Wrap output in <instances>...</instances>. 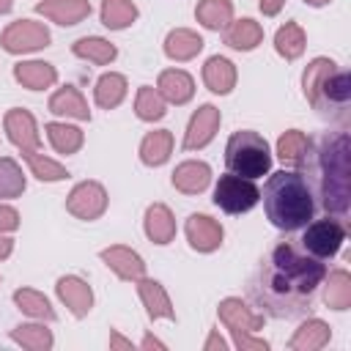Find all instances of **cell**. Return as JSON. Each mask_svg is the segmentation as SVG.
Wrapping results in <instances>:
<instances>
[{"label":"cell","mask_w":351,"mask_h":351,"mask_svg":"<svg viewBox=\"0 0 351 351\" xmlns=\"http://www.w3.org/2000/svg\"><path fill=\"white\" fill-rule=\"evenodd\" d=\"M326 266L291 241H280L261 261L247 282V296L271 318H299L310 313L313 293L324 282Z\"/></svg>","instance_id":"6da1fadb"},{"label":"cell","mask_w":351,"mask_h":351,"mask_svg":"<svg viewBox=\"0 0 351 351\" xmlns=\"http://www.w3.org/2000/svg\"><path fill=\"white\" fill-rule=\"evenodd\" d=\"M313 181L318 206L346 217L351 208V140L346 132L326 134L315 148Z\"/></svg>","instance_id":"7a4b0ae2"},{"label":"cell","mask_w":351,"mask_h":351,"mask_svg":"<svg viewBox=\"0 0 351 351\" xmlns=\"http://www.w3.org/2000/svg\"><path fill=\"white\" fill-rule=\"evenodd\" d=\"M263 208L274 228L280 230H299L313 219L315 200L313 186L304 173L299 170H277L263 184Z\"/></svg>","instance_id":"3957f363"},{"label":"cell","mask_w":351,"mask_h":351,"mask_svg":"<svg viewBox=\"0 0 351 351\" xmlns=\"http://www.w3.org/2000/svg\"><path fill=\"white\" fill-rule=\"evenodd\" d=\"M304 99L324 118L348 123L351 121V74L329 58H315L302 77Z\"/></svg>","instance_id":"277c9868"},{"label":"cell","mask_w":351,"mask_h":351,"mask_svg":"<svg viewBox=\"0 0 351 351\" xmlns=\"http://www.w3.org/2000/svg\"><path fill=\"white\" fill-rule=\"evenodd\" d=\"M225 165H228L230 173L255 181V178H261V176H266L271 170L269 143L252 129L233 132L228 145H225Z\"/></svg>","instance_id":"5b68a950"},{"label":"cell","mask_w":351,"mask_h":351,"mask_svg":"<svg viewBox=\"0 0 351 351\" xmlns=\"http://www.w3.org/2000/svg\"><path fill=\"white\" fill-rule=\"evenodd\" d=\"M217 313H219V321L228 326L236 348H241V351H266L269 348V343L263 337H255V332L263 326V315L252 313L241 299H236V296L222 299Z\"/></svg>","instance_id":"8992f818"},{"label":"cell","mask_w":351,"mask_h":351,"mask_svg":"<svg viewBox=\"0 0 351 351\" xmlns=\"http://www.w3.org/2000/svg\"><path fill=\"white\" fill-rule=\"evenodd\" d=\"M258 200H261V189L255 186V181L241 178L236 173L219 176V181L214 186V203L225 214H244V211L255 208Z\"/></svg>","instance_id":"52a82bcc"},{"label":"cell","mask_w":351,"mask_h":351,"mask_svg":"<svg viewBox=\"0 0 351 351\" xmlns=\"http://www.w3.org/2000/svg\"><path fill=\"white\" fill-rule=\"evenodd\" d=\"M346 241V228L340 219H318L304 225V236H302V250L310 252L318 261L335 258L337 250Z\"/></svg>","instance_id":"ba28073f"},{"label":"cell","mask_w":351,"mask_h":351,"mask_svg":"<svg viewBox=\"0 0 351 351\" xmlns=\"http://www.w3.org/2000/svg\"><path fill=\"white\" fill-rule=\"evenodd\" d=\"M0 44H3V49L11 52V55L36 52V49H41V47L49 44V30H47L41 22L19 19V22H11V25L3 30Z\"/></svg>","instance_id":"9c48e42d"},{"label":"cell","mask_w":351,"mask_h":351,"mask_svg":"<svg viewBox=\"0 0 351 351\" xmlns=\"http://www.w3.org/2000/svg\"><path fill=\"white\" fill-rule=\"evenodd\" d=\"M66 211L74 214L77 219H99L107 211V192L99 181H80L69 197H66Z\"/></svg>","instance_id":"30bf717a"},{"label":"cell","mask_w":351,"mask_h":351,"mask_svg":"<svg viewBox=\"0 0 351 351\" xmlns=\"http://www.w3.org/2000/svg\"><path fill=\"white\" fill-rule=\"evenodd\" d=\"M219 110L214 107V104H203L195 115H192V121H189V126H186V134H184V151H197V148H206L211 140H214V134H217V129H219Z\"/></svg>","instance_id":"8fae6325"},{"label":"cell","mask_w":351,"mask_h":351,"mask_svg":"<svg viewBox=\"0 0 351 351\" xmlns=\"http://www.w3.org/2000/svg\"><path fill=\"white\" fill-rule=\"evenodd\" d=\"M5 132H8V140L19 151H36L41 145L36 118L22 107H14V110L5 112Z\"/></svg>","instance_id":"7c38bea8"},{"label":"cell","mask_w":351,"mask_h":351,"mask_svg":"<svg viewBox=\"0 0 351 351\" xmlns=\"http://www.w3.org/2000/svg\"><path fill=\"white\" fill-rule=\"evenodd\" d=\"M55 291H58L60 302L71 310V315L85 318V315L90 313V307H93V291H90V285H88L82 277L66 274V277H60V280H58Z\"/></svg>","instance_id":"4fadbf2b"},{"label":"cell","mask_w":351,"mask_h":351,"mask_svg":"<svg viewBox=\"0 0 351 351\" xmlns=\"http://www.w3.org/2000/svg\"><path fill=\"white\" fill-rule=\"evenodd\" d=\"M184 230H186L192 250H197V252H214L222 244V225L206 214H192L186 219Z\"/></svg>","instance_id":"5bb4252c"},{"label":"cell","mask_w":351,"mask_h":351,"mask_svg":"<svg viewBox=\"0 0 351 351\" xmlns=\"http://www.w3.org/2000/svg\"><path fill=\"white\" fill-rule=\"evenodd\" d=\"M101 261H104V266L112 269L121 280L137 282L140 277H145V263H143V258H140L134 250L123 247V244H115V247L101 250Z\"/></svg>","instance_id":"9a60e30c"},{"label":"cell","mask_w":351,"mask_h":351,"mask_svg":"<svg viewBox=\"0 0 351 351\" xmlns=\"http://www.w3.org/2000/svg\"><path fill=\"white\" fill-rule=\"evenodd\" d=\"M36 14L69 27V25L82 22L90 14V3L88 0H41L36 3Z\"/></svg>","instance_id":"2e32d148"},{"label":"cell","mask_w":351,"mask_h":351,"mask_svg":"<svg viewBox=\"0 0 351 351\" xmlns=\"http://www.w3.org/2000/svg\"><path fill=\"white\" fill-rule=\"evenodd\" d=\"M211 181V167L206 162H197V159H189V162H181L176 170H173V186L184 195H200Z\"/></svg>","instance_id":"e0dca14e"},{"label":"cell","mask_w":351,"mask_h":351,"mask_svg":"<svg viewBox=\"0 0 351 351\" xmlns=\"http://www.w3.org/2000/svg\"><path fill=\"white\" fill-rule=\"evenodd\" d=\"M14 77L19 85H25L30 90H44L58 82V71L47 60H22L14 66Z\"/></svg>","instance_id":"ac0fdd59"},{"label":"cell","mask_w":351,"mask_h":351,"mask_svg":"<svg viewBox=\"0 0 351 351\" xmlns=\"http://www.w3.org/2000/svg\"><path fill=\"white\" fill-rule=\"evenodd\" d=\"M137 293L148 310L151 318H167V321H176V310L170 304V296L167 291L162 288V282L156 280H148V277H140L137 280Z\"/></svg>","instance_id":"d6986e66"},{"label":"cell","mask_w":351,"mask_h":351,"mask_svg":"<svg viewBox=\"0 0 351 351\" xmlns=\"http://www.w3.org/2000/svg\"><path fill=\"white\" fill-rule=\"evenodd\" d=\"M156 90H159L162 99L170 101V104H186V101L192 99V93H195V82H192V77H189L186 71H181V69H167V71L159 74Z\"/></svg>","instance_id":"ffe728a7"},{"label":"cell","mask_w":351,"mask_h":351,"mask_svg":"<svg viewBox=\"0 0 351 351\" xmlns=\"http://www.w3.org/2000/svg\"><path fill=\"white\" fill-rule=\"evenodd\" d=\"M49 112L63 115V118H74V121H90L88 101L74 85H66L49 96Z\"/></svg>","instance_id":"44dd1931"},{"label":"cell","mask_w":351,"mask_h":351,"mask_svg":"<svg viewBox=\"0 0 351 351\" xmlns=\"http://www.w3.org/2000/svg\"><path fill=\"white\" fill-rule=\"evenodd\" d=\"M200 49H203V38L195 30H189V27H176L165 38V55L170 60H178V63L192 60Z\"/></svg>","instance_id":"7402d4cb"},{"label":"cell","mask_w":351,"mask_h":351,"mask_svg":"<svg viewBox=\"0 0 351 351\" xmlns=\"http://www.w3.org/2000/svg\"><path fill=\"white\" fill-rule=\"evenodd\" d=\"M145 236L154 244H170L176 236V219L173 211L165 203H154L145 211Z\"/></svg>","instance_id":"603a6c76"},{"label":"cell","mask_w":351,"mask_h":351,"mask_svg":"<svg viewBox=\"0 0 351 351\" xmlns=\"http://www.w3.org/2000/svg\"><path fill=\"white\" fill-rule=\"evenodd\" d=\"M203 82H206V88L214 90V93H230L233 85H236V66H233L228 58L214 55V58H208L206 66H203Z\"/></svg>","instance_id":"cb8c5ba5"},{"label":"cell","mask_w":351,"mask_h":351,"mask_svg":"<svg viewBox=\"0 0 351 351\" xmlns=\"http://www.w3.org/2000/svg\"><path fill=\"white\" fill-rule=\"evenodd\" d=\"M332 332H329V324H324L321 318H307L296 332L293 337L288 340V346L293 351H318L329 343Z\"/></svg>","instance_id":"d4e9b609"},{"label":"cell","mask_w":351,"mask_h":351,"mask_svg":"<svg viewBox=\"0 0 351 351\" xmlns=\"http://www.w3.org/2000/svg\"><path fill=\"white\" fill-rule=\"evenodd\" d=\"M261 41H263V27H261L255 19H250V16L236 19V22H230V25L225 27V44L233 47V49L250 52V49H255Z\"/></svg>","instance_id":"484cf974"},{"label":"cell","mask_w":351,"mask_h":351,"mask_svg":"<svg viewBox=\"0 0 351 351\" xmlns=\"http://www.w3.org/2000/svg\"><path fill=\"white\" fill-rule=\"evenodd\" d=\"M173 154V134L167 129H156V132H148L140 143V159L143 165L148 167H159L170 159Z\"/></svg>","instance_id":"4316f807"},{"label":"cell","mask_w":351,"mask_h":351,"mask_svg":"<svg viewBox=\"0 0 351 351\" xmlns=\"http://www.w3.org/2000/svg\"><path fill=\"white\" fill-rule=\"evenodd\" d=\"M71 52H74L77 58H82V60L96 63V66H107V63H112V60H115V55H118L115 44H110L107 38H99V36L77 38V41H74V47H71Z\"/></svg>","instance_id":"83f0119b"},{"label":"cell","mask_w":351,"mask_h":351,"mask_svg":"<svg viewBox=\"0 0 351 351\" xmlns=\"http://www.w3.org/2000/svg\"><path fill=\"white\" fill-rule=\"evenodd\" d=\"M126 77L123 74H115V71H107V74H101L99 80H96V88H93V99H96V104L99 107H104V110H112V107H118L121 101H123V96H126Z\"/></svg>","instance_id":"f1b7e54d"},{"label":"cell","mask_w":351,"mask_h":351,"mask_svg":"<svg viewBox=\"0 0 351 351\" xmlns=\"http://www.w3.org/2000/svg\"><path fill=\"white\" fill-rule=\"evenodd\" d=\"M324 304L332 310H348L351 307V274L346 269H335L329 274V280L324 285Z\"/></svg>","instance_id":"f546056e"},{"label":"cell","mask_w":351,"mask_h":351,"mask_svg":"<svg viewBox=\"0 0 351 351\" xmlns=\"http://www.w3.org/2000/svg\"><path fill=\"white\" fill-rule=\"evenodd\" d=\"M195 16L208 30H222L233 22V3L230 0H200Z\"/></svg>","instance_id":"4dcf8cb0"},{"label":"cell","mask_w":351,"mask_h":351,"mask_svg":"<svg viewBox=\"0 0 351 351\" xmlns=\"http://www.w3.org/2000/svg\"><path fill=\"white\" fill-rule=\"evenodd\" d=\"M14 302L16 307L30 315V318H38V321H55V310L49 304V299L41 293V291H33V288H19L14 291Z\"/></svg>","instance_id":"1f68e13d"},{"label":"cell","mask_w":351,"mask_h":351,"mask_svg":"<svg viewBox=\"0 0 351 351\" xmlns=\"http://www.w3.org/2000/svg\"><path fill=\"white\" fill-rule=\"evenodd\" d=\"M137 19V5L132 0H101V25L110 30H123Z\"/></svg>","instance_id":"d6a6232c"},{"label":"cell","mask_w":351,"mask_h":351,"mask_svg":"<svg viewBox=\"0 0 351 351\" xmlns=\"http://www.w3.org/2000/svg\"><path fill=\"white\" fill-rule=\"evenodd\" d=\"M304 30L296 25V22H285L277 33H274V49L285 58V60H296L302 52H304Z\"/></svg>","instance_id":"836d02e7"},{"label":"cell","mask_w":351,"mask_h":351,"mask_svg":"<svg viewBox=\"0 0 351 351\" xmlns=\"http://www.w3.org/2000/svg\"><path fill=\"white\" fill-rule=\"evenodd\" d=\"M47 137L58 154H77L82 148V140H85L82 129L69 126V123H58V121L47 123Z\"/></svg>","instance_id":"e575fe53"},{"label":"cell","mask_w":351,"mask_h":351,"mask_svg":"<svg viewBox=\"0 0 351 351\" xmlns=\"http://www.w3.org/2000/svg\"><path fill=\"white\" fill-rule=\"evenodd\" d=\"M310 154V140L304 132L299 129H288L280 140H277V156L288 165H302Z\"/></svg>","instance_id":"d590c367"},{"label":"cell","mask_w":351,"mask_h":351,"mask_svg":"<svg viewBox=\"0 0 351 351\" xmlns=\"http://www.w3.org/2000/svg\"><path fill=\"white\" fill-rule=\"evenodd\" d=\"M11 340L30 351H47L52 348V332L44 324H19L11 329Z\"/></svg>","instance_id":"8d00e7d4"},{"label":"cell","mask_w":351,"mask_h":351,"mask_svg":"<svg viewBox=\"0 0 351 351\" xmlns=\"http://www.w3.org/2000/svg\"><path fill=\"white\" fill-rule=\"evenodd\" d=\"M22 159L27 162L30 173H33L38 181H60V178L69 176L66 167H63L60 162H55V159L38 154V151H22Z\"/></svg>","instance_id":"74e56055"},{"label":"cell","mask_w":351,"mask_h":351,"mask_svg":"<svg viewBox=\"0 0 351 351\" xmlns=\"http://www.w3.org/2000/svg\"><path fill=\"white\" fill-rule=\"evenodd\" d=\"M165 104L167 101L162 99V93L156 88L143 85L137 90V99H134V112H137L140 121H159L165 115Z\"/></svg>","instance_id":"f35d334b"},{"label":"cell","mask_w":351,"mask_h":351,"mask_svg":"<svg viewBox=\"0 0 351 351\" xmlns=\"http://www.w3.org/2000/svg\"><path fill=\"white\" fill-rule=\"evenodd\" d=\"M25 192V176H22V167L3 156L0 159V197H19Z\"/></svg>","instance_id":"ab89813d"},{"label":"cell","mask_w":351,"mask_h":351,"mask_svg":"<svg viewBox=\"0 0 351 351\" xmlns=\"http://www.w3.org/2000/svg\"><path fill=\"white\" fill-rule=\"evenodd\" d=\"M19 228V214H16V208H11V206H0V233H5V230H16Z\"/></svg>","instance_id":"60d3db41"},{"label":"cell","mask_w":351,"mask_h":351,"mask_svg":"<svg viewBox=\"0 0 351 351\" xmlns=\"http://www.w3.org/2000/svg\"><path fill=\"white\" fill-rule=\"evenodd\" d=\"M203 348H206V351H217V348H219V351H225V348H228V343H225V340L219 337V332L214 329V332L208 335V340H206V346H203Z\"/></svg>","instance_id":"b9f144b4"},{"label":"cell","mask_w":351,"mask_h":351,"mask_svg":"<svg viewBox=\"0 0 351 351\" xmlns=\"http://www.w3.org/2000/svg\"><path fill=\"white\" fill-rule=\"evenodd\" d=\"M285 5V0H261V11L266 14V16H274V14H280V8Z\"/></svg>","instance_id":"7bdbcfd3"},{"label":"cell","mask_w":351,"mask_h":351,"mask_svg":"<svg viewBox=\"0 0 351 351\" xmlns=\"http://www.w3.org/2000/svg\"><path fill=\"white\" fill-rule=\"evenodd\" d=\"M11 250H14V241H11L8 236L0 233V261H5V258L11 255Z\"/></svg>","instance_id":"ee69618b"},{"label":"cell","mask_w":351,"mask_h":351,"mask_svg":"<svg viewBox=\"0 0 351 351\" xmlns=\"http://www.w3.org/2000/svg\"><path fill=\"white\" fill-rule=\"evenodd\" d=\"M110 348H132V340H123L118 332L110 335Z\"/></svg>","instance_id":"f6af8a7d"},{"label":"cell","mask_w":351,"mask_h":351,"mask_svg":"<svg viewBox=\"0 0 351 351\" xmlns=\"http://www.w3.org/2000/svg\"><path fill=\"white\" fill-rule=\"evenodd\" d=\"M140 346H143V348H165V343H162V340H156L154 335H145Z\"/></svg>","instance_id":"bcb514c9"},{"label":"cell","mask_w":351,"mask_h":351,"mask_svg":"<svg viewBox=\"0 0 351 351\" xmlns=\"http://www.w3.org/2000/svg\"><path fill=\"white\" fill-rule=\"evenodd\" d=\"M11 5H14V0H0V14H8Z\"/></svg>","instance_id":"7dc6e473"},{"label":"cell","mask_w":351,"mask_h":351,"mask_svg":"<svg viewBox=\"0 0 351 351\" xmlns=\"http://www.w3.org/2000/svg\"><path fill=\"white\" fill-rule=\"evenodd\" d=\"M304 3H307V5H326L329 0H304Z\"/></svg>","instance_id":"c3c4849f"}]
</instances>
